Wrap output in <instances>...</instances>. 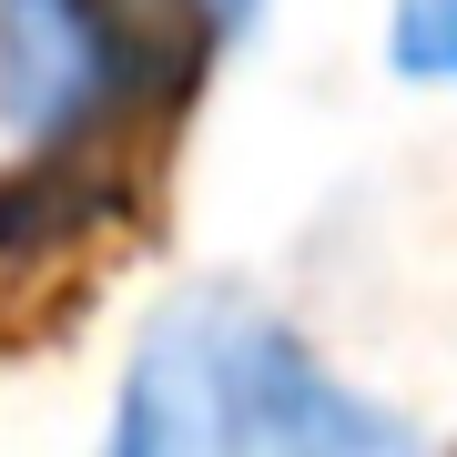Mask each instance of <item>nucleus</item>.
Returning <instances> with one entry per match:
<instances>
[{
  "mask_svg": "<svg viewBox=\"0 0 457 457\" xmlns=\"http://www.w3.org/2000/svg\"><path fill=\"white\" fill-rule=\"evenodd\" d=\"M163 92L153 0H0V153L71 173Z\"/></svg>",
  "mask_w": 457,
  "mask_h": 457,
  "instance_id": "obj_1",
  "label": "nucleus"
},
{
  "mask_svg": "<svg viewBox=\"0 0 457 457\" xmlns=\"http://www.w3.org/2000/svg\"><path fill=\"white\" fill-rule=\"evenodd\" d=\"M254 336L264 305L234 285L163 295L112 376L92 457H254Z\"/></svg>",
  "mask_w": 457,
  "mask_h": 457,
  "instance_id": "obj_2",
  "label": "nucleus"
},
{
  "mask_svg": "<svg viewBox=\"0 0 457 457\" xmlns=\"http://www.w3.org/2000/svg\"><path fill=\"white\" fill-rule=\"evenodd\" d=\"M254 457H457L437 427L407 407L345 386L285 315H264L254 336Z\"/></svg>",
  "mask_w": 457,
  "mask_h": 457,
  "instance_id": "obj_3",
  "label": "nucleus"
},
{
  "mask_svg": "<svg viewBox=\"0 0 457 457\" xmlns=\"http://www.w3.org/2000/svg\"><path fill=\"white\" fill-rule=\"evenodd\" d=\"M386 62L407 82H457V0H386Z\"/></svg>",
  "mask_w": 457,
  "mask_h": 457,
  "instance_id": "obj_4",
  "label": "nucleus"
},
{
  "mask_svg": "<svg viewBox=\"0 0 457 457\" xmlns=\"http://www.w3.org/2000/svg\"><path fill=\"white\" fill-rule=\"evenodd\" d=\"M264 11H275V0H153V21H163V31H183L194 51H234V41H254Z\"/></svg>",
  "mask_w": 457,
  "mask_h": 457,
  "instance_id": "obj_5",
  "label": "nucleus"
}]
</instances>
